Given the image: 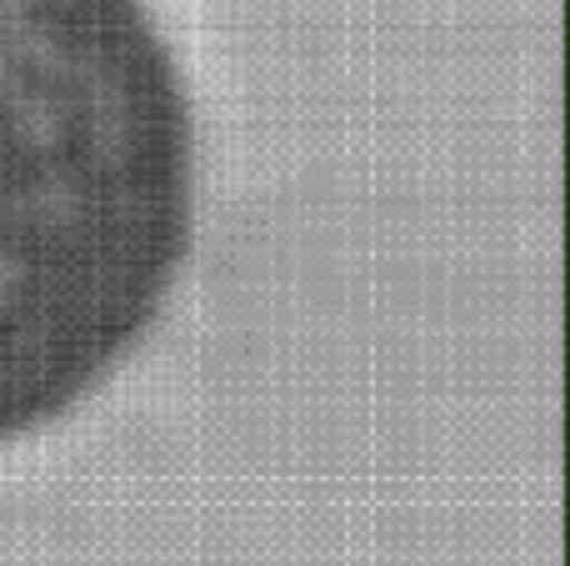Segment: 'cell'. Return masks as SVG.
<instances>
[{
  "label": "cell",
  "instance_id": "cell-1",
  "mask_svg": "<svg viewBox=\"0 0 570 566\" xmlns=\"http://www.w3.org/2000/svg\"><path fill=\"white\" fill-rule=\"evenodd\" d=\"M196 221V106L156 0H0V447L150 326Z\"/></svg>",
  "mask_w": 570,
  "mask_h": 566
}]
</instances>
